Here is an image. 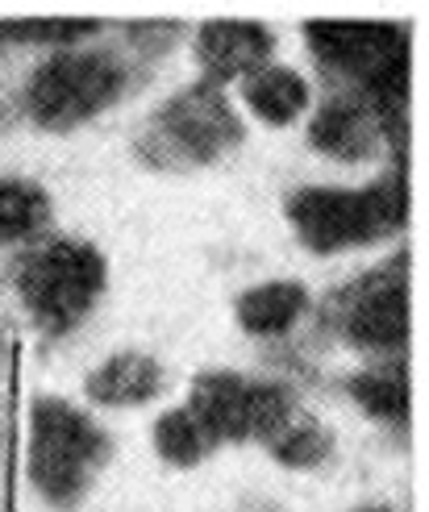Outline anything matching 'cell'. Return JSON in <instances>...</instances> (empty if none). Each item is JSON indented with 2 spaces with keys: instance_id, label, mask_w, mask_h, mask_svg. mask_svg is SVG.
I'll use <instances>...</instances> for the list:
<instances>
[{
  "instance_id": "obj_1",
  "label": "cell",
  "mask_w": 429,
  "mask_h": 512,
  "mask_svg": "<svg viewBox=\"0 0 429 512\" xmlns=\"http://www.w3.org/2000/svg\"><path fill=\"white\" fill-rule=\"evenodd\" d=\"M284 209L309 250L338 254L392 238L409 221V188L405 175L392 171L371 188H296Z\"/></svg>"
},
{
  "instance_id": "obj_2",
  "label": "cell",
  "mask_w": 429,
  "mask_h": 512,
  "mask_svg": "<svg viewBox=\"0 0 429 512\" xmlns=\"http://www.w3.org/2000/svg\"><path fill=\"white\" fill-rule=\"evenodd\" d=\"M13 284L34 325L59 338L80 325L92 313L96 296L105 292V259L80 238H50L21 254L13 267Z\"/></svg>"
},
{
  "instance_id": "obj_3",
  "label": "cell",
  "mask_w": 429,
  "mask_h": 512,
  "mask_svg": "<svg viewBox=\"0 0 429 512\" xmlns=\"http://www.w3.org/2000/svg\"><path fill=\"white\" fill-rule=\"evenodd\" d=\"M109 458V438L100 433V425L71 408L59 396H42L34 400V413H30V479L34 488L50 500V504H75L88 483L96 475V467Z\"/></svg>"
},
{
  "instance_id": "obj_4",
  "label": "cell",
  "mask_w": 429,
  "mask_h": 512,
  "mask_svg": "<svg viewBox=\"0 0 429 512\" xmlns=\"http://www.w3.org/2000/svg\"><path fill=\"white\" fill-rule=\"evenodd\" d=\"M125 92V67L109 50H59L21 92V105L42 130H75L105 113Z\"/></svg>"
},
{
  "instance_id": "obj_5",
  "label": "cell",
  "mask_w": 429,
  "mask_h": 512,
  "mask_svg": "<svg viewBox=\"0 0 429 512\" xmlns=\"http://www.w3.org/2000/svg\"><path fill=\"white\" fill-rule=\"evenodd\" d=\"M242 142V121L230 109L225 92L209 80L184 88L146 121L142 159L155 167H200L221 159Z\"/></svg>"
},
{
  "instance_id": "obj_6",
  "label": "cell",
  "mask_w": 429,
  "mask_h": 512,
  "mask_svg": "<svg viewBox=\"0 0 429 512\" xmlns=\"http://www.w3.org/2000/svg\"><path fill=\"white\" fill-rule=\"evenodd\" d=\"M188 413L205 425V433L217 442H271L292 417L296 404L284 383L271 379H246L234 371H205L192 379Z\"/></svg>"
},
{
  "instance_id": "obj_7",
  "label": "cell",
  "mask_w": 429,
  "mask_h": 512,
  "mask_svg": "<svg viewBox=\"0 0 429 512\" xmlns=\"http://www.w3.org/2000/svg\"><path fill=\"white\" fill-rule=\"evenodd\" d=\"M342 313V334L350 346L396 354L409 338V284H405V254L388 267L355 279L334 296Z\"/></svg>"
},
{
  "instance_id": "obj_8",
  "label": "cell",
  "mask_w": 429,
  "mask_h": 512,
  "mask_svg": "<svg viewBox=\"0 0 429 512\" xmlns=\"http://www.w3.org/2000/svg\"><path fill=\"white\" fill-rule=\"evenodd\" d=\"M305 38L313 59L355 88L409 59V38L392 21H309Z\"/></svg>"
},
{
  "instance_id": "obj_9",
  "label": "cell",
  "mask_w": 429,
  "mask_h": 512,
  "mask_svg": "<svg viewBox=\"0 0 429 512\" xmlns=\"http://www.w3.org/2000/svg\"><path fill=\"white\" fill-rule=\"evenodd\" d=\"M271 50H275V38L259 21L221 17V21L200 25V38H196V59L205 67V80L217 88L230 80H246V75L267 67Z\"/></svg>"
},
{
  "instance_id": "obj_10",
  "label": "cell",
  "mask_w": 429,
  "mask_h": 512,
  "mask_svg": "<svg viewBox=\"0 0 429 512\" xmlns=\"http://www.w3.org/2000/svg\"><path fill=\"white\" fill-rule=\"evenodd\" d=\"M380 125L359 96H330L309 121V142L338 163H363L375 155Z\"/></svg>"
},
{
  "instance_id": "obj_11",
  "label": "cell",
  "mask_w": 429,
  "mask_h": 512,
  "mask_svg": "<svg viewBox=\"0 0 429 512\" xmlns=\"http://www.w3.org/2000/svg\"><path fill=\"white\" fill-rule=\"evenodd\" d=\"M163 392V367L150 354L121 350L88 375V396L105 408H134Z\"/></svg>"
},
{
  "instance_id": "obj_12",
  "label": "cell",
  "mask_w": 429,
  "mask_h": 512,
  "mask_svg": "<svg viewBox=\"0 0 429 512\" xmlns=\"http://www.w3.org/2000/svg\"><path fill=\"white\" fill-rule=\"evenodd\" d=\"M309 313V292L305 284L292 279H271L238 296V325L255 338H280Z\"/></svg>"
},
{
  "instance_id": "obj_13",
  "label": "cell",
  "mask_w": 429,
  "mask_h": 512,
  "mask_svg": "<svg viewBox=\"0 0 429 512\" xmlns=\"http://www.w3.org/2000/svg\"><path fill=\"white\" fill-rule=\"evenodd\" d=\"M242 100L246 109L267 125H288L309 109V84L305 75H296L292 67H259L255 75L242 80Z\"/></svg>"
},
{
  "instance_id": "obj_14",
  "label": "cell",
  "mask_w": 429,
  "mask_h": 512,
  "mask_svg": "<svg viewBox=\"0 0 429 512\" xmlns=\"http://www.w3.org/2000/svg\"><path fill=\"white\" fill-rule=\"evenodd\" d=\"M346 392L375 421L400 425L409 417V375L400 358H388V363H375V367H363L359 375H350Z\"/></svg>"
},
{
  "instance_id": "obj_15",
  "label": "cell",
  "mask_w": 429,
  "mask_h": 512,
  "mask_svg": "<svg viewBox=\"0 0 429 512\" xmlns=\"http://www.w3.org/2000/svg\"><path fill=\"white\" fill-rule=\"evenodd\" d=\"M50 217V200L30 179H0V246L38 238Z\"/></svg>"
},
{
  "instance_id": "obj_16",
  "label": "cell",
  "mask_w": 429,
  "mask_h": 512,
  "mask_svg": "<svg viewBox=\"0 0 429 512\" xmlns=\"http://www.w3.org/2000/svg\"><path fill=\"white\" fill-rule=\"evenodd\" d=\"M155 450L171 467H196L200 458L213 450V438L184 404V408H171V413H163L155 421Z\"/></svg>"
},
{
  "instance_id": "obj_17",
  "label": "cell",
  "mask_w": 429,
  "mask_h": 512,
  "mask_svg": "<svg viewBox=\"0 0 429 512\" xmlns=\"http://www.w3.org/2000/svg\"><path fill=\"white\" fill-rule=\"evenodd\" d=\"M267 450L280 458L284 467H321L325 458H330L334 442H330V433H325L313 417H292L275 438L267 442Z\"/></svg>"
},
{
  "instance_id": "obj_18",
  "label": "cell",
  "mask_w": 429,
  "mask_h": 512,
  "mask_svg": "<svg viewBox=\"0 0 429 512\" xmlns=\"http://www.w3.org/2000/svg\"><path fill=\"white\" fill-rule=\"evenodd\" d=\"M100 30L96 17H38V21H0V42H38V46H75Z\"/></svg>"
},
{
  "instance_id": "obj_19",
  "label": "cell",
  "mask_w": 429,
  "mask_h": 512,
  "mask_svg": "<svg viewBox=\"0 0 429 512\" xmlns=\"http://www.w3.org/2000/svg\"><path fill=\"white\" fill-rule=\"evenodd\" d=\"M355 512H396V508H388V504H363V508H355Z\"/></svg>"
}]
</instances>
